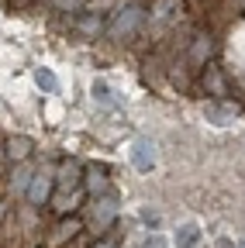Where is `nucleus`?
<instances>
[{
	"label": "nucleus",
	"instance_id": "412c9836",
	"mask_svg": "<svg viewBox=\"0 0 245 248\" xmlns=\"http://www.w3.org/2000/svg\"><path fill=\"white\" fill-rule=\"evenodd\" d=\"M4 214H7V203H4V200H0V217H4Z\"/></svg>",
	"mask_w": 245,
	"mask_h": 248
},
{
	"label": "nucleus",
	"instance_id": "20e7f679",
	"mask_svg": "<svg viewBox=\"0 0 245 248\" xmlns=\"http://www.w3.org/2000/svg\"><path fill=\"white\" fill-rule=\"evenodd\" d=\"M83 193H90L94 200L111 193V179H107V166L104 162H94V166L83 169Z\"/></svg>",
	"mask_w": 245,
	"mask_h": 248
},
{
	"label": "nucleus",
	"instance_id": "9b49d317",
	"mask_svg": "<svg viewBox=\"0 0 245 248\" xmlns=\"http://www.w3.org/2000/svg\"><path fill=\"white\" fill-rule=\"evenodd\" d=\"M152 17L163 21V24L176 21L180 17V0H156V14H152Z\"/></svg>",
	"mask_w": 245,
	"mask_h": 248
},
{
	"label": "nucleus",
	"instance_id": "6ab92c4d",
	"mask_svg": "<svg viewBox=\"0 0 245 248\" xmlns=\"http://www.w3.org/2000/svg\"><path fill=\"white\" fill-rule=\"evenodd\" d=\"M55 7H59V11H80L83 0H55Z\"/></svg>",
	"mask_w": 245,
	"mask_h": 248
},
{
	"label": "nucleus",
	"instance_id": "1a4fd4ad",
	"mask_svg": "<svg viewBox=\"0 0 245 248\" xmlns=\"http://www.w3.org/2000/svg\"><path fill=\"white\" fill-rule=\"evenodd\" d=\"M197 241H200V228H197L194 221H187V224H180V228H176V238H173L176 248H194Z\"/></svg>",
	"mask_w": 245,
	"mask_h": 248
},
{
	"label": "nucleus",
	"instance_id": "6e6552de",
	"mask_svg": "<svg viewBox=\"0 0 245 248\" xmlns=\"http://www.w3.org/2000/svg\"><path fill=\"white\" fill-rule=\"evenodd\" d=\"M28 155H32V138L17 135V138L7 141V159H11L14 166H17V162H28Z\"/></svg>",
	"mask_w": 245,
	"mask_h": 248
},
{
	"label": "nucleus",
	"instance_id": "ddd939ff",
	"mask_svg": "<svg viewBox=\"0 0 245 248\" xmlns=\"http://www.w3.org/2000/svg\"><path fill=\"white\" fill-rule=\"evenodd\" d=\"M207 117L214 124H228L235 117V107H225V104H207Z\"/></svg>",
	"mask_w": 245,
	"mask_h": 248
},
{
	"label": "nucleus",
	"instance_id": "2eb2a0df",
	"mask_svg": "<svg viewBox=\"0 0 245 248\" xmlns=\"http://www.w3.org/2000/svg\"><path fill=\"white\" fill-rule=\"evenodd\" d=\"M83 231V224L76 221V217H73V221H63V224H59V234H55V241H66V238H76Z\"/></svg>",
	"mask_w": 245,
	"mask_h": 248
},
{
	"label": "nucleus",
	"instance_id": "f8f14e48",
	"mask_svg": "<svg viewBox=\"0 0 245 248\" xmlns=\"http://www.w3.org/2000/svg\"><path fill=\"white\" fill-rule=\"evenodd\" d=\"M190 55H194V62H197V66H204V62H207V55H211V38H207V35H197V38H194Z\"/></svg>",
	"mask_w": 245,
	"mask_h": 248
},
{
	"label": "nucleus",
	"instance_id": "4be33fe9",
	"mask_svg": "<svg viewBox=\"0 0 245 248\" xmlns=\"http://www.w3.org/2000/svg\"><path fill=\"white\" fill-rule=\"evenodd\" d=\"M94 248H111V245H107V241H100V245H94Z\"/></svg>",
	"mask_w": 245,
	"mask_h": 248
},
{
	"label": "nucleus",
	"instance_id": "a211bd4d",
	"mask_svg": "<svg viewBox=\"0 0 245 248\" xmlns=\"http://www.w3.org/2000/svg\"><path fill=\"white\" fill-rule=\"evenodd\" d=\"M142 248H166V241H163V234H159V231H152V234L142 241Z\"/></svg>",
	"mask_w": 245,
	"mask_h": 248
},
{
	"label": "nucleus",
	"instance_id": "7ed1b4c3",
	"mask_svg": "<svg viewBox=\"0 0 245 248\" xmlns=\"http://www.w3.org/2000/svg\"><path fill=\"white\" fill-rule=\"evenodd\" d=\"M52 193H55V179H52V172H49V169H35L32 183H28L24 200L32 203V207H45V203L52 200Z\"/></svg>",
	"mask_w": 245,
	"mask_h": 248
},
{
	"label": "nucleus",
	"instance_id": "f3484780",
	"mask_svg": "<svg viewBox=\"0 0 245 248\" xmlns=\"http://www.w3.org/2000/svg\"><path fill=\"white\" fill-rule=\"evenodd\" d=\"M142 221L148 224V231H159L163 217H159V210H148V207H142Z\"/></svg>",
	"mask_w": 245,
	"mask_h": 248
},
{
	"label": "nucleus",
	"instance_id": "f03ea898",
	"mask_svg": "<svg viewBox=\"0 0 245 248\" xmlns=\"http://www.w3.org/2000/svg\"><path fill=\"white\" fill-rule=\"evenodd\" d=\"M52 179H55V197H69V193L83 190V166L80 162H63L52 172Z\"/></svg>",
	"mask_w": 245,
	"mask_h": 248
},
{
	"label": "nucleus",
	"instance_id": "dca6fc26",
	"mask_svg": "<svg viewBox=\"0 0 245 248\" xmlns=\"http://www.w3.org/2000/svg\"><path fill=\"white\" fill-rule=\"evenodd\" d=\"M35 83H38L45 93H55V86H59V79H55L49 69H38V73H35Z\"/></svg>",
	"mask_w": 245,
	"mask_h": 248
},
{
	"label": "nucleus",
	"instance_id": "4468645a",
	"mask_svg": "<svg viewBox=\"0 0 245 248\" xmlns=\"http://www.w3.org/2000/svg\"><path fill=\"white\" fill-rule=\"evenodd\" d=\"M94 100H97L100 107H107V110H114V107H117V100L111 97V86H107V83H100V79L94 83Z\"/></svg>",
	"mask_w": 245,
	"mask_h": 248
},
{
	"label": "nucleus",
	"instance_id": "423d86ee",
	"mask_svg": "<svg viewBox=\"0 0 245 248\" xmlns=\"http://www.w3.org/2000/svg\"><path fill=\"white\" fill-rule=\"evenodd\" d=\"M131 162L138 172H152V166H156V141H148V138H138L131 145Z\"/></svg>",
	"mask_w": 245,
	"mask_h": 248
},
{
	"label": "nucleus",
	"instance_id": "39448f33",
	"mask_svg": "<svg viewBox=\"0 0 245 248\" xmlns=\"http://www.w3.org/2000/svg\"><path fill=\"white\" fill-rule=\"evenodd\" d=\"M114 221H117V197H114V193L97 197V200H94V217H90L94 231H107Z\"/></svg>",
	"mask_w": 245,
	"mask_h": 248
},
{
	"label": "nucleus",
	"instance_id": "0eeeda50",
	"mask_svg": "<svg viewBox=\"0 0 245 248\" xmlns=\"http://www.w3.org/2000/svg\"><path fill=\"white\" fill-rule=\"evenodd\" d=\"M32 176H35L32 162H17V166L11 169V190H14V193H28V183H32Z\"/></svg>",
	"mask_w": 245,
	"mask_h": 248
},
{
	"label": "nucleus",
	"instance_id": "9d476101",
	"mask_svg": "<svg viewBox=\"0 0 245 248\" xmlns=\"http://www.w3.org/2000/svg\"><path fill=\"white\" fill-rule=\"evenodd\" d=\"M76 28L83 31L86 38H97V35H100V31H104L107 24H104V17H100V14H83V17L76 21Z\"/></svg>",
	"mask_w": 245,
	"mask_h": 248
},
{
	"label": "nucleus",
	"instance_id": "f257e3e1",
	"mask_svg": "<svg viewBox=\"0 0 245 248\" xmlns=\"http://www.w3.org/2000/svg\"><path fill=\"white\" fill-rule=\"evenodd\" d=\"M142 21H145V7L138 0H125V4H117V11L107 21V35L111 38H128L142 28Z\"/></svg>",
	"mask_w": 245,
	"mask_h": 248
},
{
	"label": "nucleus",
	"instance_id": "aec40b11",
	"mask_svg": "<svg viewBox=\"0 0 245 248\" xmlns=\"http://www.w3.org/2000/svg\"><path fill=\"white\" fill-rule=\"evenodd\" d=\"M214 248H235V245H231L228 238H218V245H214Z\"/></svg>",
	"mask_w": 245,
	"mask_h": 248
}]
</instances>
